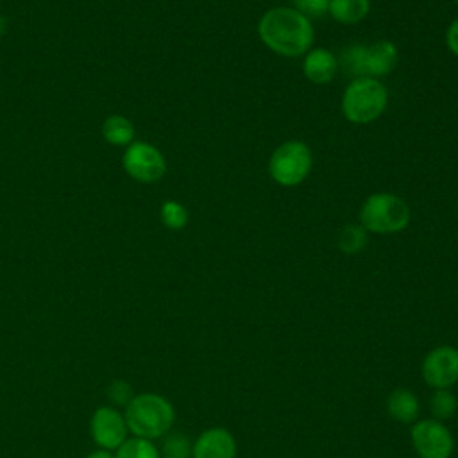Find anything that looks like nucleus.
Wrapping results in <instances>:
<instances>
[{
  "label": "nucleus",
  "instance_id": "nucleus-1",
  "mask_svg": "<svg viewBox=\"0 0 458 458\" xmlns=\"http://www.w3.org/2000/svg\"><path fill=\"white\" fill-rule=\"evenodd\" d=\"M258 36L272 52L299 57L311 48L315 32L310 18L297 9L272 7L259 18Z\"/></svg>",
  "mask_w": 458,
  "mask_h": 458
},
{
  "label": "nucleus",
  "instance_id": "nucleus-2",
  "mask_svg": "<svg viewBox=\"0 0 458 458\" xmlns=\"http://www.w3.org/2000/svg\"><path fill=\"white\" fill-rule=\"evenodd\" d=\"M129 433L138 438L156 440L170 433L175 422V410L172 403L154 392L136 394L123 413Z\"/></svg>",
  "mask_w": 458,
  "mask_h": 458
},
{
  "label": "nucleus",
  "instance_id": "nucleus-3",
  "mask_svg": "<svg viewBox=\"0 0 458 458\" xmlns=\"http://www.w3.org/2000/svg\"><path fill=\"white\" fill-rule=\"evenodd\" d=\"M388 91L379 79L356 77L342 95V113L352 123H370L383 114Z\"/></svg>",
  "mask_w": 458,
  "mask_h": 458
},
{
  "label": "nucleus",
  "instance_id": "nucleus-4",
  "mask_svg": "<svg viewBox=\"0 0 458 458\" xmlns=\"http://www.w3.org/2000/svg\"><path fill=\"white\" fill-rule=\"evenodd\" d=\"M410 224L408 204L388 191L372 193L360 208V225L367 233L392 234L406 229Z\"/></svg>",
  "mask_w": 458,
  "mask_h": 458
},
{
  "label": "nucleus",
  "instance_id": "nucleus-5",
  "mask_svg": "<svg viewBox=\"0 0 458 458\" xmlns=\"http://www.w3.org/2000/svg\"><path fill=\"white\" fill-rule=\"evenodd\" d=\"M313 156L310 147L299 140L281 143L268 159L270 177L284 188L301 184L311 172Z\"/></svg>",
  "mask_w": 458,
  "mask_h": 458
},
{
  "label": "nucleus",
  "instance_id": "nucleus-6",
  "mask_svg": "<svg viewBox=\"0 0 458 458\" xmlns=\"http://www.w3.org/2000/svg\"><path fill=\"white\" fill-rule=\"evenodd\" d=\"M410 438L419 458H451L454 451L451 429L433 417L415 420Z\"/></svg>",
  "mask_w": 458,
  "mask_h": 458
},
{
  "label": "nucleus",
  "instance_id": "nucleus-7",
  "mask_svg": "<svg viewBox=\"0 0 458 458\" xmlns=\"http://www.w3.org/2000/svg\"><path fill=\"white\" fill-rule=\"evenodd\" d=\"M123 170L138 182H156L166 172L161 150L147 141H132L122 156Z\"/></svg>",
  "mask_w": 458,
  "mask_h": 458
},
{
  "label": "nucleus",
  "instance_id": "nucleus-8",
  "mask_svg": "<svg viewBox=\"0 0 458 458\" xmlns=\"http://www.w3.org/2000/svg\"><path fill=\"white\" fill-rule=\"evenodd\" d=\"M420 376L428 386L451 388L458 381V349L453 345H437L422 360Z\"/></svg>",
  "mask_w": 458,
  "mask_h": 458
},
{
  "label": "nucleus",
  "instance_id": "nucleus-9",
  "mask_svg": "<svg viewBox=\"0 0 458 458\" xmlns=\"http://www.w3.org/2000/svg\"><path fill=\"white\" fill-rule=\"evenodd\" d=\"M89 431L98 449L107 451H116L127 440L129 433L123 415L111 406H100L93 411L89 420Z\"/></svg>",
  "mask_w": 458,
  "mask_h": 458
},
{
  "label": "nucleus",
  "instance_id": "nucleus-10",
  "mask_svg": "<svg viewBox=\"0 0 458 458\" xmlns=\"http://www.w3.org/2000/svg\"><path fill=\"white\" fill-rule=\"evenodd\" d=\"M238 445L234 435L220 426L204 429L195 440L191 458H236Z\"/></svg>",
  "mask_w": 458,
  "mask_h": 458
},
{
  "label": "nucleus",
  "instance_id": "nucleus-11",
  "mask_svg": "<svg viewBox=\"0 0 458 458\" xmlns=\"http://www.w3.org/2000/svg\"><path fill=\"white\" fill-rule=\"evenodd\" d=\"M397 59H399L397 47L388 39H381L372 45H365V48H363L365 77L377 79V77L388 75L395 68Z\"/></svg>",
  "mask_w": 458,
  "mask_h": 458
},
{
  "label": "nucleus",
  "instance_id": "nucleus-12",
  "mask_svg": "<svg viewBox=\"0 0 458 458\" xmlns=\"http://www.w3.org/2000/svg\"><path fill=\"white\" fill-rule=\"evenodd\" d=\"M338 70L336 55L327 48H310L304 54L302 73L313 84H327Z\"/></svg>",
  "mask_w": 458,
  "mask_h": 458
},
{
  "label": "nucleus",
  "instance_id": "nucleus-13",
  "mask_svg": "<svg viewBox=\"0 0 458 458\" xmlns=\"http://www.w3.org/2000/svg\"><path fill=\"white\" fill-rule=\"evenodd\" d=\"M386 411L401 424H413L420 413L419 397L408 388H394L386 397Z\"/></svg>",
  "mask_w": 458,
  "mask_h": 458
},
{
  "label": "nucleus",
  "instance_id": "nucleus-14",
  "mask_svg": "<svg viewBox=\"0 0 458 458\" xmlns=\"http://www.w3.org/2000/svg\"><path fill=\"white\" fill-rule=\"evenodd\" d=\"M370 11V0H329V14L344 23L354 25L360 23Z\"/></svg>",
  "mask_w": 458,
  "mask_h": 458
},
{
  "label": "nucleus",
  "instance_id": "nucleus-15",
  "mask_svg": "<svg viewBox=\"0 0 458 458\" xmlns=\"http://www.w3.org/2000/svg\"><path fill=\"white\" fill-rule=\"evenodd\" d=\"M102 136L107 143L116 147L131 145L134 140V125L122 114H111L102 123Z\"/></svg>",
  "mask_w": 458,
  "mask_h": 458
},
{
  "label": "nucleus",
  "instance_id": "nucleus-16",
  "mask_svg": "<svg viewBox=\"0 0 458 458\" xmlns=\"http://www.w3.org/2000/svg\"><path fill=\"white\" fill-rule=\"evenodd\" d=\"M458 410V397L451 388H437L429 397V413L433 419L444 422L454 417Z\"/></svg>",
  "mask_w": 458,
  "mask_h": 458
},
{
  "label": "nucleus",
  "instance_id": "nucleus-17",
  "mask_svg": "<svg viewBox=\"0 0 458 458\" xmlns=\"http://www.w3.org/2000/svg\"><path fill=\"white\" fill-rule=\"evenodd\" d=\"M367 231L360 224H347L338 233V249L344 254H358L367 247Z\"/></svg>",
  "mask_w": 458,
  "mask_h": 458
},
{
  "label": "nucleus",
  "instance_id": "nucleus-18",
  "mask_svg": "<svg viewBox=\"0 0 458 458\" xmlns=\"http://www.w3.org/2000/svg\"><path fill=\"white\" fill-rule=\"evenodd\" d=\"M191 449L193 442L190 440L188 435L181 431L166 433L163 445L159 449L161 458H191Z\"/></svg>",
  "mask_w": 458,
  "mask_h": 458
},
{
  "label": "nucleus",
  "instance_id": "nucleus-19",
  "mask_svg": "<svg viewBox=\"0 0 458 458\" xmlns=\"http://www.w3.org/2000/svg\"><path fill=\"white\" fill-rule=\"evenodd\" d=\"M114 458H161L159 449L152 444V440L145 438H127L116 451Z\"/></svg>",
  "mask_w": 458,
  "mask_h": 458
},
{
  "label": "nucleus",
  "instance_id": "nucleus-20",
  "mask_svg": "<svg viewBox=\"0 0 458 458\" xmlns=\"http://www.w3.org/2000/svg\"><path fill=\"white\" fill-rule=\"evenodd\" d=\"M188 209L177 200H165L161 204V220L172 231L182 229L188 224Z\"/></svg>",
  "mask_w": 458,
  "mask_h": 458
},
{
  "label": "nucleus",
  "instance_id": "nucleus-21",
  "mask_svg": "<svg viewBox=\"0 0 458 458\" xmlns=\"http://www.w3.org/2000/svg\"><path fill=\"white\" fill-rule=\"evenodd\" d=\"M107 397H109L111 403L118 404V406H127L129 401L134 397V394H132V388L127 381L114 379L107 386Z\"/></svg>",
  "mask_w": 458,
  "mask_h": 458
},
{
  "label": "nucleus",
  "instance_id": "nucleus-22",
  "mask_svg": "<svg viewBox=\"0 0 458 458\" xmlns=\"http://www.w3.org/2000/svg\"><path fill=\"white\" fill-rule=\"evenodd\" d=\"M293 9L302 13L306 18H318L329 11V0H293Z\"/></svg>",
  "mask_w": 458,
  "mask_h": 458
},
{
  "label": "nucleus",
  "instance_id": "nucleus-23",
  "mask_svg": "<svg viewBox=\"0 0 458 458\" xmlns=\"http://www.w3.org/2000/svg\"><path fill=\"white\" fill-rule=\"evenodd\" d=\"M445 45L451 54L458 55V18L451 21V25L445 30Z\"/></svg>",
  "mask_w": 458,
  "mask_h": 458
},
{
  "label": "nucleus",
  "instance_id": "nucleus-24",
  "mask_svg": "<svg viewBox=\"0 0 458 458\" xmlns=\"http://www.w3.org/2000/svg\"><path fill=\"white\" fill-rule=\"evenodd\" d=\"M86 458H114L113 451H107V449H97L93 453H89Z\"/></svg>",
  "mask_w": 458,
  "mask_h": 458
},
{
  "label": "nucleus",
  "instance_id": "nucleus-25",
  "mask_svg": "<svg viewBox=\"0 0 458 458\" xmlns=\"http://www.w3.org/2000/svg\"><path fill=\"white\" fill-rule=\"evenodd\" d=\"M5 30H7V21L4 16H0V36H4Z\"/></svg>",
  "mask_w": 458,
  "mask_h": 458
},
{
  "label": "nucleus",
  "instance_id": "nucleus-26",
  "mask_svg": "<svg viewBox=\"0 0 458 458\" xmlns=\"http://www.w3.org/2000/svg\"><path fill=\"white\" fill-rule=\"evenodd\" d=\"M456 4H458V0H456Z\"/></svg>",
  "mask_w": 458,
  "mask_h": 458
}]
</instances>
